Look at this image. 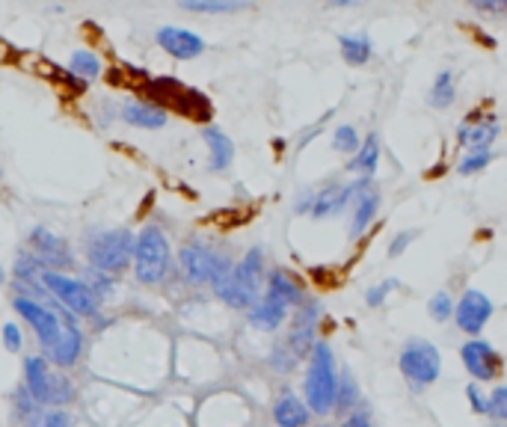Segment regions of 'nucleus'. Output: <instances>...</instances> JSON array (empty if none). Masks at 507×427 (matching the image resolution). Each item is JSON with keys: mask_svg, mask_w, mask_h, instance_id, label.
<instances>
[{"mask_svg": "<svg viewBox=\"0 0 507 427\" xmlns=\"http://www.w3.org/2000/svg\"><path fill=\"white\" fill-rule=\"evenodd\" d=\"M178 261H181V270H185L187 280L196 285H202V282L217 285L223 276L232 270V264L225 261L223 255L205 250V247H185L178 255Z\"/></svg>", "mask_w": 507, "mask_h": 427, "instance_id": "obj_9", "label": "nucleus"}, {"mask_svg": "<svg viewBox=\"0 0 507 427\" xmlns=\"http://www.w3.org/2000/svg\"><path fill=\"white\" fill-rule=\"evenodd\" d=\"M134 247L137 238L128 229L101 232L99 238L90 241V261L101 273H119L134 259Z\"/></svg>", "mask_w": 507, "mask_h": 427, "instance_id": "obj_4", "label": "nucleus"}, {"mask_svg": "<svg viewBox=\"0 0 507 427\" xmlns=\"http://www.w3.org/2000/svg\"><path fill=\"white\" fill-rule=\"evenodd\" d=\"M158 45L176 60H193L205 51V42L196 33L181 30V27H160L158 30Z\"/></svg>", "mask_w": 507, "mask_h": 427, "instance_id": "obj_13", "label": "nucleus"}, {"mask_svg": "<svg viewBox=\"0 0 507 427\" xmlns=\"http://www.w3.org/2000/svg\"><path fill=\"white\" fill-rule=\"evenodd\" d=\"M318 318H320V306L309 303L306 308H300L294 315V327H291L288 345H291V356H306L309 350H315V329H318Z\"/></svg>", "mask_w": 507, "mask_h": 427, "instance_id": "obj_11", "label": "nucleus"}, {"mask_svg": "<svg viewBox=\"0 0 507 427\" xmlns=\"http://www.w3.org/2000/svg\"><path fill=\"white\" fill-rule=\"evenodd\" d=\"M442 359L439 350L425 338H409L401 350V374L409 380V386H430L439 377Z\"/></svg>", "mask_w": 507, "mask_h": 427, "instance_id": "obj_6", "label": "nucleus"}, {"mask_svg": "<svg viewBox=\"0 0 507 427\" xmlns=\"http://www.w3.org/2000/svg\"><path fill=\"white\" fill-rule=\"evenodd\" d=\"M395 288V282H383L380 288H374V291H368V306H380L383 303V297L389 294Z\"/></svg>", "mask_w": 507, "mask_h": 427, "instance_id": "obj_36", "label": "nucleus"}, {"mask_svg": "<svg viewBox=\"0 0 507 427\" xmlns=\"http://www.w3.org/2000/svg\"><path fill=\"white\" fill-rule=\"evenodd\" d=\"M42 285L48 288V291L57 297V300L66 306L69 315H83L90 318L95 315V308H99V297L86 282L81 280H72L66 273H57V270H42Z\"/></svg>", "mask_w": 507, "mask_h": 427, "instance_id": "obj_5", "label": "nucleus"}, {"mask_svg": "<svg viewBox=\"0 0 507 427\" xmlns=\"http://www.w3.org/2000/svg\"><path fill=\"white\" fill-rule=\"evenodd\" d=\"M285 315H288V306L279 300H271V297H264V300H258L250 308V320L262 329H276L285 320Z\"/></svg>", "mask_w": 507, "mask_h": 427, "instance_id": "obj_20", "label": "nucleus"}, {"mask_svg": "<svg viewBox=\"0 0 507 427\" xmlns=\"http://www.w3.org/2000/svg\"><path fill=\"white\" fill-rule=\"evenodd\" d=\"M264 297H271V300H279L285 306H294L300 300V288L285 270H273L271 280H267V294Z\"/></svg>", "mask_w": 507, "mask_h": 427, "instance_id": "obj_21", "label": "nucleus"}, {"mask_svg": "<svg viewBox=\"0 0 507 427\" xmlns=\"http://www.w3.org/2000/svg\"><path fill=\"white\" fill-rule=\"evenodd\" d=\"M205 143H208V148H211V166L214 169H225L232 164L234 146H232V140L223 131H217V128H208V131H205Z\"/></svg>", "mask_w": 507, "mask_h": 427, "instance_id": "obj_22", "label": "nucleus"}, {"mask_svg": "<svg viewBox=\"0 0 507 427\" xmlns=\"http://www.w3.org/2000/svg\"><path fill=\"white\" fill-rule=\"evenodd\" d=\"M377 157H380V143H377V137H368V140L362 143V148L356 152V157L350 160L353 173H359L362 178H368L374 169H377Z\"/></svg>", "mask_w": 507, "mask_h": 427, "instance_id": "obj_24", "label": "nucleus"}, {"mask_svg": "<svg viewBox=\"0 0 507 427\" xmlns=\"http://www.w3.org/2000/svg\"><path fill=\"white\" fill-rule=\"evenodd\" d=\"M122 116H125V122L134 128H164L167 125V110H160V107L146 104V101H128L122 107Z\"/></svg>", "mask_w": 507, "mask_h": 427, "instance_id": "obj_15", "label": "nucleus"}, {"mask_svg": "<svg viewBox=\"0 0 507 427\" xmlns=\"http://www.w3.org/2000/svg\"><path fill=\"white\" fill-rule=\"evenodd\" d=\"M246 4H234V0H185L181 9L187 13H208V15H220V13H237Z\"/></svg>", "mask_w": 507, "mask_h": 427, "instance_id": "obj_25", "label": "nucleus"}, {"mask_svg": "<svg viewBox=\"0 0 507 427\" xmlns=\"http://www.w3.org/2000/svg\"><path fill=\"white\" fill-rule=\"evenodd\" d=\"M495 134H499V125L495 122H478V125H463L460 131H457V140H460V146H466V148H472V152H487L490 148V143L495 140Z\"/></svg>", "mask_w": 507, "mask_h": 427, "instance_id": "obj_18", "label": "nucleus"}, {"mask_svg": "<svg viewBox=\"0 0 507 427\" xmlns=\"http://www.w3.org/2000/svg\"><path fill=\"white\" fill-rule=\"evenodd\" d=\"M13 306H15V312L36 329V338L42 341V345H45V350L51 354L53 345H57L60 336H62V329H66V324L72 320V315L62 312V318H60L57 312H53V308L42 306L39 300H30V297H15Z\"/></svg>", "mask_w": 507, "mask_h": 427, "instance_id": "obj_8", "label": "nucleus"}, {"mask_svg": "<svg viewBox=\"0 0 507 427\" xmlns=\"http://www.w3.org/2000/svg\"><path fill=\"white\" fill-rule=\"evenodd\" d=\"M4 280H6V273H4V267H0V285H4Z\"/></svg>", "mask_w": 507, "mask_h": 427, "instance_id": "obj_39", "label": "nucleus"}, {"mask_svg": "<svg viewBox=\"0 0 507 427\" xmlns=\"http://www.w3.org/2000/svg\"><path fill=\"white\" fill-rule=\"evenodd\" d=\"M454 315H457V324H460L463 333H472L474 336V333H481L483 324L490 320L493 303L481 291H466V294H463L460 306L454 308Z\"/></svg>", "mask_w": 507, "mask_h": 427, "instance_id": "obj_12", "label": "nucleus"}, {"mask_svg": "<svg viewBox=\"0 0 507 427\" xmlns=\"http://www.w3.org/2000/svg\"><path fill=\"white\" fill-rule=\"evenodd\" d=\"M377 205H380V196H377V194H362L359 196V205H356V217H353V226H350L353 234H362L365 229H368V223L374 220Z\"/></svg>", "mask_w": 507, "mask_h": 427, "instance_id": "obj_27", "label": "nucleus"}, {"mask_svg": "<svg viewBox=\"0 0 507 427\" xmlns=\"http://www.w3.org/2000/svg\"><path fill=\"white\" fill-rule=\"evenodd\" d=\"M341 427H371V422H368V419H365V415H362V413H356V415H350V419H348V422H344Z\"/></svg>", "mask_w": 507, "mask_h": 427, "instance_id": "obj_38", "label": "nucleus"}, {"mask_svg": "<svg viewBox=\"0 0 507 427\" xmlns=\"http://www.w3.org/2000/svg\"><path fill=\"white\" fill-rule=\"evenodd\" d=\"M460 356H463V365H466V371L472 374L474 380L490 383V380L499 377V371H502V356L495 354L493 345H487V341H481V338L469 341V345H463Z\"/></svg>", "mask_w": 507, "mask_h": 427, "instance_id": "obj_10", "label": "nucleus"}, {"mask_svg": "<svg viewBox=\"0 0 507 427\" xmlns=\"http://www.w3.org/2000/svg\"><path fill=\"white\" fill-rule=\"evenodd\" d=\"M24 374H27V392L39 407L45 403H62L72 394V386L62 377L51 371V365L42 356H27L24 359Z\"/></svg>", "mask_w": 507, "mask_h": 427, "instance_id": "obj_7", "label": "nucleus"}, {"mask_svg": "<svg viewBox=\"0 0 507 427\" xmlns=\"http://www.w3.org/2000/svg\"><path fill=\"white\" fill-rule=\"evenodd\" d=\"M169 241L158 226H146L139 232L134 247V273L139 282L155 285L169 273Z\"/></svg>", "mask_w": 507, "mask_h": 427, "instance_id": "obj_3", "label": "nucleus"}, {"mask_svg": "<svg viewBox=\"0 0 507 427\" xmlns=\"http://www.w3.org/2000/svg\"><path fill=\"white\" fill-rule=\"evenodd\" d=\"M416 238V232H404V234H397V241L389 247V255H401L407 250V243Z\"/></svg>", "mask_w": 507, "mask_h": 427, "instance_id": "obj_37", "label": "nucleus"}, {"mask_svg": "<svg viewBox=\"0 0 507 427\" xmlns=\"http://www.w3.org/2000/svg\"><path fill=\"white\" fill-rule=\"evenodd\" d=\"M332 148H336V152H359L362 140L350 125H341L336 131V143H332Z\"/></svg>", "mask_w": 507, "mask_h": 427, "instance_id": "obj_29", "label": "nucleus"}, {"mask_svg": "<svg viewBox=\"0 0 507 427\" xmlns=\"http://www.w3.org/2000/svg\"><path fill=\"white\" fill-rule=\"evenodd\" d=\"M487 415H493V419H499V422H507V386H499L490 394Z\"/></svg>", "mask_w": 507, "mask_h": 427, "instance_id": "obj_31", "label": "nucleus"}, {"mask_svg": "<svg viewBox=\"0 0 507 427\" xmlns=\"http://www.w3.org/2000/svg\"><path fill=\"white\" fill-rule=\"evenodd\" d=\"M341 57L350 62V66H365L371 60V42L368 36H341L339 39Z\"/></svg>", "mask_w": 507, "mask_h": 427, "instance_id": "obj_23", "label": "nucleus"}, {"mask_svg": "<svg viewBox=\"0 0 507 427\" xmlns=\"http://www.w3.org/2000/svg\"><path fill=\"white\" fill-rule=\"evenodd\" d=\"M4 347L9 350V354H18L21 350V329L15 324L4 327Z\"/></svg>", "mask_w": 507, "mask_h": 427, "instance_id": "obj_33", "label": "nucleus"}, {"mask_svg": "<svg viewBox=\"0 0 507 427\" xmlns=\"http://www.w3.org/2000/svg\"><path fill=\"white\" fill-rule=\"evenodd\" d=\"M487 164H490V152H472V155L460 164V173H463V176H472V173H478V169H483Z\"/></svg>", "mask_w": 507, "mask_h": 427, "instance_id": "obj_32", "label": "nucleus"}, {"mask_svg": "<svg viewBox=\"0 0 507 427\" xmlns=\"http://www.w3.org/2000/svg\"><path fill=\"white\" fill-rule=\"evenodd\" d=\"M362 187H365V178H359L350 187L336 185V187L320 190V194L311 199V217H332V214H339L350 202V196L356 194V190H362Z\"/></svg>", "mask_w": 507, "mask_h": 427, "instance_id": "obj_14", "label": "nucleus"}, {"mask_svg": "<svg viewBox=\"0 0 507 427\" xmlns=\"http://www.w3.org/2000/svg\"><path fill=\"white\" fill-rule=\"evenodd\" d=\"M273 419L279 427H306L309 407L297 398V394H282L273 407Z\"/></svg>", "mask_w": 507, "mask_h": 427, "instance_id": "obj_17", "label": "nucleus"}, {"mask_svg": "<svg viewBox=\"0 0 507 427\" xmlns=\"http://www.w3.org/2000/svg\"><path fill=\"white\" fill-rule=\"evenodd\" d=\"M81 347H83V338H81V329L72 324H66V329H62V336H60V341L57 345H53V350H51V359L57 362V365H74V362H78V356H81Z\"/></svg>", "mask_w": 507, "mask_h": 427, "instance_id": "obj_16", "label": "nucleus"}, {"mask_svg": "<svg viewBox=\"0 0 507 427\" xmlns=\"http://www.w3.org/2000/svg\"><path fill=\"white\" fill-rule=\"evenodd\" d=\"M454 101V74L451 71H439L434 81V90H430V104L434 107H448Z\"/></svg>", "mask_w": 507, "mask_h": 427, "instance_id": "obj_28", "label": "nucleus"}, {"mask_svg": "<svg viewBox=\"0 0 507 427\" xmlns=\"http://www.w3.org/2000/svg\"><path fill=\"white\" fill-rule=\"evenodd\" d=\"M306 403L318 415H327L339 403L336 362H332L327 345H315V350H311V365L306 374Z\"/></svg>", "mask_w": 507, "mask_h": 427, "instance_id": "obj_2", "label": "nucleus"}, {"mask_svg": "<svg viewBox=\"0 0 507 427\" xmlns=\"http://www.w3.org/2000/svg\"><path fill=\"white\" fill-rule=\"evenodd\" d=\"M466 394H469V401H472V410H474V413H487V410H490V398H481V394H478V386H469Z\"/></svg>", "mask_w": 507, "mask_h": 427, "instance_id": "obj_35", "label": "nucleus"}, {"mask_svg": "<svg viewBox=\"0 0 507 427\" xmlns=\"http://www.w3.org/2000/svg\"><path fill=\"white\" fill-rule=\"evenodd\" d=\"M72 74H81V78H99L101 74V60H99V53H92V51H74L72 53Z\"/></svg>", "mask_w": 507, "mask_h": 427, "instance_id": "obj_26", "label": "nucleus"}, {"mask_svg": "<svg viewBox=\"0 0 507 427\" xmlns=\"http://www.w3.org/2000/svg\"><path fill=\"white\" fill-rule=\"evenodd\" d=\"M427 308H430V318H434V320H445V318H451V312H454V306H451V297L445 291H439V294L430 297Z\"/></svg>", "mask_w": 507, "mask_h": 427, "instance_id": "obj_30", "label": "nucleus"}, {"mask_svg": "<svg viewBox=\"0 0 507 427\" xmlns=\"http://www.w3.org/2000/svg\"><path fill=\"white\" fill-rule=\"evenodd\" d=\"M33 247L39 250L42 264H45V261L48 264H66L69 261V247L60 238H53V234L45 232V229L33 232Z\"/></svg>", "mask_w": 507, "mask_h": 427, "instance_id": "obj_19", "label": "nucleus"}, {"mask_svg": "<svg viewBox=\"0 0 507 427\" xmlns=\"http://www.w3.org/2000/svg\"><path fill=\"white\" fill-rule=\"evenodd\" d=\"M223 303L234 308H253L262 291V250H250L241 264H234L223 280L214 285Z\"/></svg>", "mask_w": 507, "mask_h": 427, "instance_id": "obj_1", "label": "nucleus"}, {"mask_svg": "<svg viewBox=\"0 0 507 427\" xmlns=\"http://www.w3.org/2000/svg\"><path fill=\"white\" fill-rule=\"evenodd\" d=\"M472 6L481 13H507V0H472Z\"/></svg>", "mask_w": 507, "mask_h": 427, "instance_id": "obj_34", "label": "nucleus"}]
</instances>
